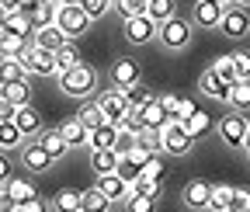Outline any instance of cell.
<instances>
[{
	"label": "cell",
	"mask_w": 250,
	"mask_h": 212,
	"mask_svg": "<svg viewBox=\"0 0 250 212\" xmlns=\"http://www.w3.org/2000/svg\"><path fill=\"white\" fill-rule=\"evenodd\" d=\"M52 56H56V73H62V70H70V66L80 63V52H77V45H70V42L62 45V49H56Z\"/></svg>",
	"instance_id": "cell-33"
},
{
	"label": "cell",
	"mask_w": 250,
	"mask_h": 212,
	"mask_svg": "<svg viewBox=\"0 0 250 212\" xmlns=\"http://www.w3.org/2000/svg\"><path fill=\"white\" fill-rule=\"evenodd\" d=\"M129 195H164V185H160V181H153V177H146V174H139L129 185Z\"/></svg>",
	"instance_id": "cell-34"
},
{
	"label": "cell",
	"mask_w": 250,
	"mask_h": 212,
	"mask_svg": "<svg viewBox=\"0 0 250 212\" xmlns=\"http://www.w3.org/2000/svg\"><path fill=\"white\" fill-rule=\"evenodd\" d=\"M229 59H233L236 77H240V80H250V49H233Z\"/></svg>",
	"instance_id": "cell-39"
},
{
	"label": "cell",
	"mask_w": 250,
	"mask_h": 212,
	"mask_svg": "<svg viewBox=\"0 0 250 212\" xmlns=\"http://www.w3.org/2000/svg\"><path fill=\"white\" fill-rule=\"evenodd\" d=\"M156 94H153V90L146 87V84H136V87H129V90H125V101H129V108L132 111H139L146 101H153Z\"/></svg>",
	"instance_id": "cell-35"
},
{
	"label": "cell",
	"mask_w": 250,
	"mask_h": 212,
	"mask_svg": "<svg viewBox=\"0 0 250 212\" xmlns=\"http://www.w3.org/2000/svg\"><path fill=\"white\" fill-rule=\"evenodd\" d=\"M219 21H223V7L212 4V0H195V7H191L195 28H219Z\"/></svg>",
	"instance_id": "cell-13"
},
{
	"label": "cell",
	"mask_w": 250,
	"mask_h": 212,
	"mask_svg": "<svg viewBox=\"0 0 250 212\" xmlns=\"http://www.w3.org/2000/svg\"><path fill=\"white\" fill-rule=\"evenodd\" d=\"M56 11H59V4L56 0H42L39 4V11H35V18H31V24H56Z\"/></svg>",
	"instance_id": "cell-38"
},
{
	"label": "cell",
	"mask_w": 250,
	"mask_h": 212,
	"mask_svg": "<svg viewBox=\"0 0 250 212\" xmlns=\"http://www.w3.org/2000/svg\"><path fill=\"white\" fill-rule=\"evenodd\" d=\"M56 4H59V7H66V4H80V0H56Z\"/></svg>",
	"instance_id": "cell-57"
},
{
	"label": "cell",
	"mask_w": 250,
	"mask_h": 212,
	"mask_svg": "<svg viewBox=\"0 0 250 212\" xmlns=\"http://www.w3.org/2000/svg\"><path fill=\"white\" fill-rule=\"evenodd\" d=\"M14 177V164H11V157L0 149V185H7V181Z\"/></svg>",
	"instance_id": "cell-49"
},
{
	"label": "cell",
	"mask_w": 250,
	"mask_h": 212,
	"mask_svg": "<svg viewBox=\"0 0 250 212\" xmlns=\"http://www.w3.org/2000/svg\"><path fill=\"white\" fill-rule=\"evenodd\" d=\"M191 146H195V139L184 132V126H181V122H167V126L160 129V149H164V153L184 157Z\"/></svg>",
	"instance_id": "cell-6"
},
{
	"label": "cell",
	"mask_w": 250,
	"mask_h": 212,
	"mask_svg": "<svg viewBox=\"0 0 250 212\" xmlns=\"http://www.w3.org/2000/svg\"><path fill=\"white\" fill-rule=\"evenodd\" d=\"M212 4H219V7H229V4H233V0H212Z\"/></svg>",
	"instance_id": "cell-59"
},
{
	"label": "cell",
	"mask_w": 250,
	"mask_h": 212,
	"mask_svg": "<svg viewBox=\"0 0 250 212\" xmlns=\"http://www.w3.org/2000/svg\"><path fill=\"white\" fill-rule=\"evenodd\" d=\"M212 73H219L226 84H236V80H240V77H236V70H233V59H229V56H219L215 63H212Z\"/></svg>",
	"instance_id": "cell-42"
},
{
	"label": "cell",
	"mask_w": 250,
	"mask_h": 212,
	"mask_svg": "<svg viewBox=\"0 0 250 212\" xmlns=\"http://www.w3.org/2000/svg\"><path fill=\"white\" fill-rule=\"evenodd\" d=\"M136 143H139V132H118V139H115V153L125 157L129 149H136Z\"/></svg>",
	"instance_id": "cell-45"
},
{
	"label": "cell",
	"mask_w": 250,
	"mask_h": 212,
	"mask_svg": "<svg viewBox=\"0 0 250 212\" xmlns=\"http://www.w3.org/2000/svg\"><path fill=\"white\" fill-rule=\"evenodd\" d=\"M208 198H212V185H208V181L195 177V181H188V185H184V205L208 209Z\"/></svg>",
	"instance_id": "cell-17"
},
{
	"label": "cell",
	"mask_w": 250,
	"mask_h": 212,
	"mask_svg": "<svg viewBox=\"0 0 250 212\" xmlns=\"http://www.w3.org/2000/svg\"><path fill=\"white\" fill-rule=\"evenodd\" d=\"M35 143L45 149L52 160H59V157H66V153H70V146H66V139L59 136V129H42V132L35 136Z\"/></svg>",
	"instance_id": "cell-18"
},
{
	"label": "cell",
	"mask_w": 250,
	"mask_h": 212,
	"mask_svg": "<svg viewBox=\"0 0 250 212\" xmlns=\"http://www.w3.org/2000/svg\"><path fill=\"white\" fill-rule=\"evenodd\" d=\"M94 188H98L108 202H125V195H129V185H125V181H122L118 174H101Z\"/></svg>",
	"instance_id": "cell-19"
},
{
	"label": "cell",
	"mask_w": 250,
	"mask_h": 212,
	"mask_svg": "<svg viewBox=\"0 0 250 212\" xmlns=\"http://www.w3.org/2000/svg\"><path fill=\"white\" fill-rule=\"evenodd\" d=\"M28 42L35 45V49H49V52H56V49H62V45H66L70 39L62 35L56 24H39L35 32H31V39H28Z\"/></svg>",
	"instance_id": "cell-12"
},
{
	"label": "cell",
	"mask_w": 250,
	"mask_h": 212,
	"mask_svg": "<svg viewBox=\"0 0 250 212\" xmlns=\"http://www.w3.org/2000/svg\"><path fill=\"white\" fill-rule=\"evenodd\" d=\"M21 143H24V136L18 132L14 118H11V122H0V149H4V153H7V149H18Z\"/></svg>",
	"instance_id": "cell-31"
},
{
	"label": "cell",
	"mask_w": 250,
	"mask_h": 212,
	"mask_svg": "<svg viewBox=\"0 0 250 212\" xmlns=\"http://www.w3.org/2000/svg\"><path fill=\"white\" fill-rule=\"evenodd\" d=\"M80 7H83V14L94 21V18H104V14L115 7V0H80Z\"/></svg>",
	"instance_id": "cell-40"
},
{
	"label": "cell",
	"mask_w": 250,
	"mask_h": 212,
	"mask_svg": "<svg viewBox=\"0 0 250 212\" xmlns=\"http://www.w3.org/2000/svg\"><path fill=\"white\" fill-rule=\"evenodd\" d=\"M174 14H177V4H174V0H149V4H146V18L156 21V24H164V21L174 18Z\"/></svg>",
	"instance_id": "cell-26"
},
{
	"label": "cell",
	"mask_w": 250,
	"mask_h": 212,
	"mask_svg": "<svg viewBox=\"0 0 250 212\" xmlns=\"http://www.w3.org/2000/svg\"><path fill=\"white\" fill-rule=\"evenodd\" d=\"M18 4H21V0H0V7H4V14H7V11H18Z\"/></svg>",
	"instance_id": "cell-55"
},
{
	"label": "cell",
	"mask_w": 250,
	"mask_h": 212,
	"mask_svg": "<svg viewBox=\"0 0 250 212\" xmlns=\"http://www.w3.org/2000/svg\"><path fill=\"white\" fill-rule=\"evenodd\" d=\"M56 77H59V90H62L66 98H90L94 90H98V70L87 66L83 59H80L77 66L56 73Z\"/></svg>",
	"instance_id": "cell-1"
},
{
	"label": "cell",
	"mask_w": 250,
	"mask_h": 212,
	"mask_svg": "<svg viewBox=\"0 0 250 212\" xmlns=\"http://www.w3.org/2000/svg\"><path fill=\"white\" fill-rule=\"evenodd\" d=\"M226 212H250V188H233V198H229Z\"/></svg>",
	"instance_id": "cell-44"
},
{
	"label": "cell",
	"mask_w": 250,
	"mask_h": 212,
	"mask_svg": "<svg viewBox=\"0 0 250 212\" xmlns=\"http://www.w3.org/2000/svg\"><path fill=\"white\" fill-rule=\"evenodd\" d=\"M198 111V105L191 101V98H181V108H177V122H188V118H191Z\"/></svg>",
	"instance_id": "cell-51"
},
{
	"label": "cell",
	"mask_w": 250,
	"mask_h": 212,
	"mask_svg": "<svg viewBox=\"0 0 250 212\" xmlns=\"http://www.w3.org/2000/svg\"><path fill=\"white\" fill-rule=\"evenodd\" d=\"M39 4H42V0H21V4H18V11H21L24 18H35V11H39Z\"/></svg>",
	"instance_id": "cell-52"
},
{
	"label": "cell",
	"mask_w": 250,
	"mask_h": 212,
	"mask_svg": "<svg viewBox=\"0 0 250 212\" xmlns=\"http://www.w3.org/2000/svg\"><path fill=\"white\" fill-rule=\"evenodd\" d=\"M0 21H4V7H0Z\"/></svg>",
	"instance_id": "cell-61"
},
{
	"label": "cell",
	"mask_w": 250,
	"mask_h": 212,
	"mask_svg": "<svg viewBox=\"0 0 250 212\" xmlns=\"http://www.w3.org/2000/svg\"><path fill=\"white\" fill-rule=\"evenodd\" d=\"M77 212H80V209H77Z\"/></svg>",
	"instance_id": "cell-62"
},
{
	"label": "cell",
	"mask_w": 250,
	"mask_h": 212,
	"mask_svg": "<svg viewBox=\"0 0 250 212\" xmlns=\"http://www.w3.org/2000/svg\"><path fill=\"white\" fill-rule=\"evenodd\" d=\"M136 122H139V129L143 132H160L170 118H167V111H164V105H160V98H153V101H146L139 111H136Z\"/></svg>",
	"instance_id": "cell-8"
},
{
	"label": "cell",
	"mask_w": 250,
	"mask_h": 212,
	"mask_svg": "<svg viewBox=\"0 0 250 212\" xmlns=\"http://www.w3.org/2000/svg\"><path fill=\"white\" fill-rule=\"evenodd\" d=\"M226 105H233L236 111H247V108H250V80L229 84V101H226Z\"/></svg>",
	"instance_id": "cell-29"
},
{
	"label": "cell",
	"mask_w": 250,
	"mask_h": 212,
	"mask_svg": "<svg viewBox=\"0 0 250 212\" xmlns=\"http://www.w3.org/2000/svg\"><path fill=\"white\" fill-rule=\"evenodd\" d=\"M77 118L87 126V129H98L104 118H101V108H98V101H83L80 105V111H77Z\"/></svg>",
	"instance_id": "cell-36"
},
{
	"label": "cell",
	"mask_w": 250,
	"mask_h": 212,
	"mask_svg": "<svg viewBox=\"0 0 250 212\" xmlns=\"http://www.w3.org/2000/svg\"><path fill=\"white\" fill-rule=\"evenodd\" d=\"M191 32H195V24L177 18V14L167 18L164 24H156V39H160V45H167V49H188L191 45Z\"/></svg>",
	"instance_id": "cell-2"
},
{
	"label": "cell",
	"mask_w": 250,
	"mask_h": 212,
	"mask_svg": "<svg viewBox=\"0 0 250 212\" xmlns=\"http://www.w3.org/2000/svg\"><path fill=\"white\" fill-rule=\"evenodd\" d=\"M59 136L66 139V146H70V149H80V146H87V136H90V129L80 122V118H70V122H62Z\"/></svg>",
	"instance_id": "cell-21"
},
{
	"label": "cell",
	"mask_w": 250,
	"mask_h": 212,
	"mask_svg": "<svg viewBox=\"0 0 250 212\" xmlns=\"http://www.w3.org/2000/svg\"><path fill=\"white\" fill-rule=\"evenodd\" d=\"M52 209L56 212H77L80 209V191L77 188H59L56 198H52Z\"/></svg>",
	"instance_id": "cell-27"
},
{
	"label": "cell",
	"mask_w": 250,
	"mask_h": 212,
	"mask_svg": "<svg viewBox=\"0 0 250 212\" xmlns=\"http://www.w3.org/2000/svg\"><path fill=\"white\" fill-rule=\"evenodd\" d=\"M219 32H223L226 39H243V35L250 32V14H247V7H236V4L223 7V21H219Z\"/></svg>",
	"instance_id": "cell-7"
},
{
	"label": "cell",
	"mask_w": 250,
	"mask_h": 212,
	"mask_svg": "<svg viewBox=\"0 0 250 212\" xmlns=\"http://www.w3.org/2000/svg\"><path fill=\"white\" fill-rule=\"evenodd\" d=\"M0 212H14V202H11V195H7L4 185H0Z\"/></svg>",
	"instance_id": "cell-54"
},
{
	"label": "cell",
	"mask_w": 250,
	"mask_h": 212,
	"mask_svg": "<svg viewBox=\"0 0 250 212\" xmlns=\"http://www.w3.org/2000/svg\"><path fill=\"white\" fill-rule=\"evenodd\" d=\"M164 195H125V212H156Z\"/></svg>",
	"instance_id": "cell-30"
},
{
	"label": "cell",
	"mask_w": 250,
	"mask_h": 212,
	"mask_svg": "<svg viewBox=\"0 0 250 212\" xmlns=\"http://www.w3.org/2000/svg\"><path fill=\"white\" fill-rule=\"evenodd\" d=\"M90 167H94V174H115L118 170V153L115 149H94L90 153Z\"/></svg>",
	"instance_id": "cell-24"
},
{
	"label": "cell",
	"mask_w": 250,
	"mask_h": 212,
	"mask_svg": "<svg viewBox=\"0 0 250 212\" xmlns=\"http://www.w3.org/2000/svg\"><path fill=\"white\" fill-rule=\"evenodd\" d=\"M24 42H28V39L7 35L4 42H0V59H18V56H21V49H24Z\"/></svg>",
	"instance_id": "cell-41"
},
{
	"label": "cell",
	"mask_w": 250,
	"mask_h": 212,
	"mask_svg": "<svg viewBox=\"0 0 250 212\" xmlns=\"http://www.w3.org/2000/svg\"><path fill=\"white\" fill-rule=\"evenodd\" d=\"M21 77H28V70L21 66V59H0V84L21 80Z\"/></svg>",
	"instance_id": "cell-37"
},
{
	"label": "cell",
	"mask_w": 250,
	"mask_h": 212,
	"mask_svg": "<svg viewBox=\"0 0 250 212\" xmlns=\"http://www.w3.org/2000/svg\"><path fill=\"white\" fill-rule=\"evenodd\" d=\"M111 80H115V87H122V90H129V87H136V84H143V70H139V63L136 59H118V63L111 66Z\"/></svg>",
	"instance_id": "cell-11"
},
{
	"label": "cell",
	"mask_w": 250,
	"mask_h": 212,
	"mask_svg": "<svg viewBox=\"0 0 250 212\" xmlns=\"http://www.w3.org/2000/svg\"><path fill=\"white\" fill-rule=\"evenodd\" d=\"M198 90L205 98H215V101H229V84L219 77V73H212V66L198 77Z\"/></svg>",
	"instance_id": "cell-15"
},
{
	"label": "cell",
	"mask_w": 250,
	"mask_h": 212,
	"mask_svg": "<svg viewBox=\"0 0 250 212\" xmlns=\"http://www.w3.org/2000/svg\"><path fill=\"white\" fill-rule=\"evenodd\" d=\"M21 164H24L31 174H45V170H49L56 160L45 153V149H42L35 139H28V143H21Z\"/></svg>",
	"instance_id": "cell-10"
},
{
	"label": "cell",
	"mask_w": 250,
	"mask_h": 212,
	"mask_svg": "<svg viewBox=\"0 0 250 212\" xmlns=\"http://www.w3.org/2000/svg\"><path fill=\"white\" fill-rule=\"evenodd\" d=\"M146 4H149V0H115V7L122 11V18H139V14H146Z\"/></svg>",
	"instance_id": "cell-43"
},
{
	"label": "cell",
	"mask_w": 250,
	"mask_h": 212,
	"mask_svg": "<svg viewBox=\"0 0 250 212\" xmlns=\"http://www.w3.org/2000/svg\"><path fill=\"white\" fill-rule=\"evenodd\" d=\"M7 39V28H4V21H0V42H4Z\"/></svg>",
	"instance_id": "cell-58"
},
{
	"label": "cell",
	"mask_w": 250,
	"mask_h": 212,
	"mask_svg": "<svg viewBox=\"0 0 250 212\" xmlns=\"http://www.w3.org/2000/svg\"><path fill=\"white\" fill-rule=\"evenodd\" d=\"M115 139H118V129L111 122H101L98 129H90L87 146H90V153H94V149H115Z\"/></svg>",
	"instance_id": "cell-20"
},
{
	"label": "cell",
	"mask_w": 250,
	"mask_h": 212,
	"mask_svg": "<svg viewBox=\"0 0 250 212\" xmlns=\"http://www.w3.org/2000/svg\"><path fill=\"white\" fill-rule=\"evenodd\" d=\"M94 101H98V108H101V118H104V122H111V126H118L125 115H132L129 101H125V90L115 87V84H111L108 90H101Z\"/></svg>",
	"instance_id": "cell-3"
},
{
	"label": "cell",
	"mask_w": 250,
	"mask_h": 212,
	"mask_svg": "<svg viewBox=\"0 0 250 212\" xmlns=\"http://www.w3.org/2000/svg\"><path fill=\"white\" fill-rule=\"evenodd\" d=\"M233 4H236V7H250V0H233Z\"/></svg>",
	"instance_id": "cell-60"
},
{
	"label": "cell",
	"mask_w": 250,
	"mask_h": 212,
	"mask_svg": "<svg viewBox=\"0 0 250 212\" xmlns=\"http://www.w3.org/2000/svg\"><path fill=\"white\" fill-rule=\"evenodd\" d=\"M56 28L66 39H80L87 28H90V18L83 14V7L80 4H66V7H59L56 11Z\"/></svg>",
	"instance_id": "cell-4"
},
{
	"label": "cell",
	"mask_w": 250,
	"mask_h": 212,
	"mask_svg": "<svg viewBox=\"0 0 250 212\" xmlns=\"http://www.w3.org/2000/svg\"><path fill=\"white\" fill-rule=\"evenodd\" d=\"M49 205H45V198L39 195V198H31V202H21V205H14V212H45Z\"/></svg>",
	"instance_id": "cell-50"
},
{
	"label": "cell",
	"mask_w": 250,
	"mask_h": 212,
	"mask_svg": "<svg viewBox=\"0 0 250 212\" xmlns=\"http://www.w3.org/2000/svg\"><path fill=\"white\" fill-rule=\"evenodd\" d=\"M143 174H146V177H153V181H164L167 167H164V160H160V157H153V160H149V164L143 167Z\"/></svg>",
	"instance_id": "cell-48"
},
{
	"label": "cell",
	"mask_w": 250,
	"mask_h": 212,
	"mask_svg": "<svg viewBox=\"0 0 250 212\" xmlns=\"http://www.w3.org/2000/svg\"><path fill=\"white\" fill-rule=\"evenodd\" d=\"M160 105H164V111H167V118H170V122H177V108H181V94H164V98H160Z\"/></svg>",
	"instance_id": "cell-47"
},
{
	"label": "cell",
	"mask_w": 250,
	"mask_h": 212,
	"mask_svg": "<svg viewBox=\"0 0 250 212\" xmlns=\"http://www.w3.org/2000/svg\"><path fill=\"white\" fill-rule=\"evenodd\" d=\"M229 198H233V185H212L208 209H212V212H226V209H229Z\"/></svg>",
	"instance_id": "cell-32"
},
{
	"label": "cell",
	"mask_w": 250,
	"mask_h": 212,
	"mask_svg": "<svg viewBox=\"0 0 250 212\" xmlns=\"http://www.w3.org/2000/svg\"><path fill=\"white\" fill-rule=\"evenodd\" d=\"M108 198L98 191V188H87V191H80V212H108Z\"/></svg>",
	"instance_id": "cell-28"
},
{
	"label": "cell",
	"mask_w": 250,
	"mask_h": 212,
	"mask_svg": "<svg viewBox=\"0 0 250 212\" xmlns=\"http://www.w3.org/2000/svg\"><path fill=\"white\" fill-rule=\"evenodd\" d=\"M14 111H18V108H14L11 101H4V98H0V122H11V118H14Z\"/></svg>",
	"instance_id": "cell-53"
},
{
	"label": "cell",
	"mask_w": 250,
	"mask_h": 212,
	"mask_svg": "<svg viewBox=\"0 0 250 212\" xmlns=\"http://www.w3.org/2000/svg\"><path fill=\"white\" fill-rule=\"evenodd\" d=\"M0 98H4V101H11L14 108H21V105H31V84H28V77L0 84Z\"/></svg>",
	"instance_id": "cell-16"
},
{
	"label": "cell",
	"mask_w": 250,
	"mask_h": 212,
	"mask_svg": "<svg viewBox=\"0 0 250 212\" xmlns=\"http://www.w3.org/2000/svg\"><path fill=\"white\" fill-rule=\"evenodd\" d=\"M4 28H7V35H18V39H31V32H35L31 18H24L21 11H7L4 14Z\"/></svg>",
	"instance_id": "cell-23"
},
{
	"label": "cell",
	"mask_w": 250,
	"mask_h": 212,
	"mask_svg": "<svg viewBox=\"0 0 250 212\" xmlns=\"http://www.w3.org/2000/svg\"><path fill=\"white\" fill-rule=\"evenodd\" d=\"M143 149H149V153H160V132H139V143Z\"/></svg>",
	"instance_id": "cell-46"
},
{
	"label": "cell",
	"mask_w": 250,
	"mask_h": 212,
	"mask_svg": "<svg viewBox=\"0 0 250 212\" xmlns=\"http://www.w3.org/2000/svg\"><path fill=\"white\" fill-rule=\"evenodd\" d=\"M181 126H184V132L191 136V139H202V136H205V132L212 129V115L198 108V111H195L191 118H188V122H181Z\"/></svg>",
	"instance_id": "cell-25"
},
{
	"label": "cell",
	"mask_w": 250,
	"mask_h": 212,
	"mask_svg": "<svg viewBox=\"0 0 250 212\" xmlns=\"http://www.w3.org/2000/svg\"><path fill=\"white\" fill-rule=\"evenodd\" d=\"M247 126H250V118L243 111H229V115L219 118V139H223L226 146H233V149H240L243 136H247Z\"/></svg>",
	"instance_id": "cell-5"
},
{
	"label": "cell",
	"mask_w": 250,
	"mask_h": 212,
	"mask_svg": "<svg viewBox=\"0 0 250 212\" xmlns=\"http://www.w3.org/2000/svg\"><path fill=\"white\" fill-rule=\"evenodd\" d=\"M243 149L250 153V126H247V136H243Z\"/></svg>",
	"instance_id": "cell-56"
},
{
	"label": "cell",
	"mask_w": 250,
	"mask_h": 212,
	"mask_svg": "<svg viewBox=\"0 0 250 212\" xmlns=\"http://www.w3.org/2000/svg\"><path fill=\"white\" fill-rule=\"evenodd\" d=\"M125 39H129V45H146L156 39V21H149L146 14L139 18H125Z\"/></svg>",
	"instance_id": "cell-9"
},
{
	"label": "cell",
	"mask_w": 250,
	"mask_h": 212,
	"mask_svg": "<svg viewBox=\"0 0 250 212\" xmlns=\"http://www.w3.org/2000/svg\"><path fill=\"white\" fill-rule=\"evenodd\" d=\"M14 126H18V132H21L24 139H35V136L42 132V115L31 108V105H21V108L14 111Z\"/></svg>",
	"instance_id": "cell-14"
},
{
	"label": "cell",
	"mask_w": 250,
	"mask_h": 212,
	"mask_svg": "<svg viewBox=\"0 0 250 212\" xmlns=\"http://www.w3.org/2000/svg\"><path fill=\"white\" fill-rule=\"evenodd\" d=\"M4 188H7V195H11V202H14V205H21V202H31V198H39V188L31 185L28 177H11Z\"/></svg>",
	"instance_id": "cell-22"
}]
</instances>
